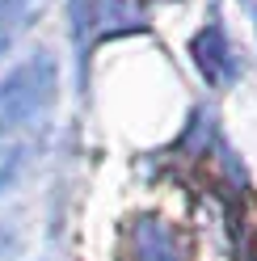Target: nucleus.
I'll return each mask as SVG.
<instances>
[{"label":"nucleus","mask_w":257,"mask_h":261,"mask_svg":"<svg viewBox=\"0 0 257 261\" xmlns=\"http://www.w3.org/2000/svg\"><path fill=\"white\" fill-rule=\"evenodd\" d=\"M55 97V63L51 55H34L0 80V126L38 130V118Z\"/></svg>","instance_id":"f257e3e1"},{"label":"nucleus","mask_w":257,"mask_h":261,"mask_svg":"<svg viewBox=\"0 0 257 261\" xmlns=\"http://www.w3.org/2000/svg\"><path fill=\"white\" fill-rule=\"evenodd\" d=\"M126 261H190V257L177 227L156 215H143L126 232Z\"/></svg>","instance_id":"f03ea898"},{"label":"nucleus","mask_w":257,"mask_h":261,"mask_svg":"<svg viewBox=\"0 0 257 261\" xmlns=\"http://www.w3.org/2000/svg\"><path fill=\"white\" fill-rule=\"evenodd\" d=\"M85 25H89V42H106V38H118V34H139L143 9H139V0H89Z\"/></svg>","instance_id":"7ed1b4c3"},{"label":"nucleus","mask_w":257,"mask_h":261,"mask_svg":"<svg viewBox=\"0 0 257 261\" xmlns=\"http://www.w3.org/2000/svg\"><path fill=\"white\" fill-rule=\"evenodd\" d=\"M190 55H194V68L211 80V85H228L236 76V63H232V46L223 38L219 25H207L202 34L190 38Z\"/></svg>","instance_id":"20e7f679"},{"label":"nucleus","mask_w":257,"mask_h":261,"mask_svg":"<svg viewBox=\"0 0 257 261\" xmlns=\"http://www.w3.org/2000/svg\"><path fill=\"white\" fill-rule=\"evenodd\" d=\"M30 152H34V130L0 126V190H9V186L21 177Z\"/></svg>","instance_id":"39448f33"},{"label":"nucleus","mask_w":257,"mask_h":261,"mask_svg":"<svg viewBox=\"0 0 257 261\" xmlns=\"http://www.w3.org/2000/svg\"><path fill=\"white\" fill-rule=\"evenodd\" d=\"M34 0H0V17H17V13H25Z\"/></svg>","instance_id":"423d86ee"},{"label":"nucleus","mask_w":257,"mask_h":261,"mask_svg":"<svg viewBox=\"0 0 257 261\" xmlns=\"http://www.w3.org/2000/svg\"><path fill=\"white\" fill-rule=\"evenodd\" d=\"M253 261H257V249H253Z\"/></svg>","instance_id":"0eeeda50"}]
</instances>
